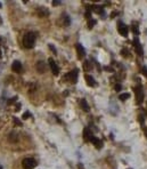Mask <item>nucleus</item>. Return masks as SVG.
Instances as JSON below:
<instances>
[{
	"instance_id": "f257e3e1",
	"label": "nucleus",
	"mask_w": 147,
	"mask_h": 169,
	"mask_svg": "<svg viewBox=\"0 0 147 169\" xmlns=\"http://www.w3.org/2000/svg\"><path fill=\"white\" fill-rule=\"evenodd\" d=\"M34 44H35V36L34 33L32 32H29L26 33L24 37H23V46L25 47V48H33L34 47Z\"/></svg>"
},
{
	"instance_id": "f03ea898",
	"label": "nucleus",
	"mask_w": 147,
	"mask_h": 169,
	"mask_svg": "<svg viewBox=\"0 0 147 169\" xmlns=\"http://www.w3.org/2000/svg\"><path fill=\"white\" fill-rule=\"evenodd\" d=\"M22 166L24 169H33L36 166V162L33 158H25L22 161Z\"/></svg>"
},
{
	"instance_id": "7ed1b4c3",
	"label": "nucleus",
	"mask_w": 147,
	"mask_h": 169,
	"mask_svg": "<svg viewBox=\"0 0 147 169\" xmlns=\"http://www.w3.org/2000/svg\"><path fill=\"white\" fill-rule=\"evenodd\" d=\"M135 91H136V101H137L138 104H141V103L144 102V90L140 84H138V86L136 87Z\"/></svg>"
},
{
	"instance_id": "20e7f679",
	"label": "nucleus",
	"mask_w": 147,
	"mask_h": 169,
	"mask_svg": "<svg viewBox=\"0 0 147 169\" xmlns=\"http://www.w3.org/2000/svg\"><path fill=\"white\" fill-rule=\"evenodd\" d=\"M117 31H119V33L123 37H128V33H129V29H128V26L123 22L117 23Z\"/></svg>"
},
{
	"instance_id": "39448f33",
	"label": "nucleus",
	"mask_w": 147,
	"mask_h": 169,
	"mask_svg": "<svg viewBox=\"0 0 147 169\" xmlns=\"http://www.w3.org/2000/svg\"><path fill=\"white\" fill-rule=\"evenodd\" d=\"M133 47H135L136 53H137V54H138L140 57H143V55H144L143 47H141V45H140V42H139L138 38H135V39H133Z\"/></svg>"
},
{
	"instance_id": "423d86ee",
	"label": "nucleus",
	"mask_w": 147,
	"mask_h": 169,
	"mask_svg": "<svg viewBox=\"0 0 147 169\" xmlns=\"http://www.w3.org/2000/svg\"><path fill=\"white\" fill-rule=\"evenodd\" d=\"M48 62H49V66H50V69H51L52 74L58 75V73H59V67H58V65L56 64V62H55V61L52 60V58H49Z\"/></svg>"
},
{
	"instance_id": "0eeeda50",
	"label": "nucleus",
	"mask_w": 147,
	"mask_h": 169,
	"mask_svg": "<svg viewBox=\"0 0 147 169\" xmlns=\"http://www.w3.org/2000/svg\"><path fill=\"white\" fill-rule=\"evenodd\" d=\"M65 79H66V80H71L72 82H77V80H78V70L75 69V70L71 71L70 73H67L66 77H65Z\"/></svg>"
},
{
	"instance_id": "6e6552de",
	"label": "nucleus",
	"mask_w": 147,
	"mask_h": 169,
	"mask_svg": "<svg viewBox=\"0 0 147 169\" xmlns=\"http://www.w3.org/2000/svg\"><path fill=\"white\" fill-rule=\"evenodd\" d=\"M75 48H77V52H78V57L79 60H82L83 57L86 56V50L80 44H77L75 45Z\"/></svg>"
},
{
	"instance_id": "1a4fd4ad",
	"label": "nucleus",
	"mask_w": 147,
	"mask_h": 169,
	"mask_svg": "<svg viewBox=\"0 0 147 169\" xmlns=\"http://www.w3.org/2000/svg\"><path fill=\"white\" fill-rule=\"evenodd\" d=\"M46 70H47V67H46V63L42 62V61H40V62H38L36 63V71H38L39 73H44L46 72Z\"/></svg>"
},
{
	"instance_id": "9d476101",
	"label": "nucleus",
	"mask_w": 147,
	"mask_h": 169,
	"mask_svg": "<svg viewBox=\"0 0 147 169\" xmlns=\"http://www.w3.org/2000/svg\"><path fill=\"white\" fill-rule=\"evenodd\" d=\"M12 69H13L14 72L20 73L21 71H22V64H21V62H18V61H14V62H13V65H12Z\"/></svg>"
},
{
	"instance_id": "9b49d317",
	"label": "nucleus",
	"mask_w": 147,
	"mask_h": 169,
	"mask_svg": "<svg viewBox=\"0 0 147 169\" xmlns=\"http://www.w3.org/2000/svg\"><path fill=\"white\" fill-rule=\"evenodd\" d=\"M90 141H91V143H93V144L96 146V149L99 150V149H102V147H103V143H102V141H100L99 138H97V137H94V136H93Z\"/></svg>"
},
{
	"instance_id": "f8f14e48",
	"label": "nucleus",
	"mask_w": 147,
	"mask_h": 169,
	"mask_svg": "<svg viewBox=\"0 0 147 169\" xmlns=\"http://www.w3.org/2000/svg\"><path fill=\"white\" fill-rule=\"evenodd\" d=\"M86 81H87V83H88V86H90V87H96V84H97L96 80L89 74L86 75Z\"/></svg>"
},
{
	"instance_id": "ddd939ff",
	"label": "nucleus",
	"mask_w": 147,
	"mask_h": 169,
	"mask_svg": "<svg viewBox=\"0 0 147 169\" xmlns=\"http://www.w3.org/2000/svg\"><path fill=\"white\" fill-rule=\"evenodd\" d=\"M80 105H81V107H82V109L86 111V112H89V105H88V103H87L86 99H81V101H80Z\"/></svg>"
},
{
	"instance_id": "4468645a",
	"label": "nucleus",
	"mask_w": 147,
	"mask_h": 169,
	"mask_svg": "<svg viewBox=\"0 0 147 169\" xmlns=\"http://www.w3.org/2000/svg\"><path fill=\"white\" fill-rule=\"evenodd\" d=\"M83 135H85V139H86V141H90L91 137H93V135L89 133V129L88 128L85 129V131H83Z\"/></svg>"
},
{
	"instance_id": "2eb2a0df",
	"label": "nucleus",
	"mask_w": 147,
	"mask_h": 169,
	"mask_svg": "<svg viewBox=\"0 0 147 169\" xmlns=\"http://www.w3.org/2000/svg\"><path fill=\"white\" fill-rule=\"evenodd\" d=\"M130 97V94L129 93H124V94H121L119 96V98L121 99V101H125V99H128Z\"/></svg>"
},
{
	"instance_id": "dca6fc26",
	"label": "nucleus",
	"mask_w": 147,
	"mask_h": 169,
	"mask_svg": "<svg viewBox=\"0 0 147 169\" xmlns=\"http://www.w3.org/2000/svg\"><path fill=\"white\" fill-rule=\"evenodd\" d=\"M91 65H90V62L89 61H86L85 62V64H83V69H85L86 71H89V70H91Z\"/></svg>"
},
{
	"instance_id": "f3484780",
	"label": "nucleus",
	"mask_w": 147,
	"mask_h": 169,
	"mask_svg": "<svg viewBox=\"0 0 147 169\" xmlns=\"http://www.w3.org/2000/svg\"><path fill=\"white\" fill-rule=\"evenodd\" d=\"M131 28H132V32L135 33V34H139V30H138V25L136 24V23H132V26H131Z\"/></svg>"
},
{
	"instance_id": "a211bd4d",
	"label": "nucleus",
	"mask_w": 147,
	"mask_h": 169,
	"mask_svg": "<svg viewBox=\"0 0 147 169\" xmlns=\"http://www.w3.org/2000/svg\"><path fill=\"white\" fill-rule=\"evenodd\" d=\"M95 24H96V21L94 20V18H89V21H88V26L89 28H93V26H95Z\"/></svg>"
},
{
	"instance_id": "6ab92c4d",
	"label": "nucleus",
	"mask_w": 147,
	"mask_h": 169,
	"mask_svg": "<svg viewBox=\"0 0 147 169\" xmlns=\"http://www.w3.org/2000/svg\"><path fill=\"white\" fill-rule=\"evenodd\" d=\"M121 54H122V56H124V57L130 56V53H129V50H128V49H125V48H123V49H122Z\"/></svg>"
},
{
	"instance_id": "aec40b11",
	"label": "nucleus",
	"mask_w": 147,
	"mask_h": 169,
	"mask_svg": "<svg viewBox=\"0 0 147 169\" xmlns=\"http://www.w3.org/2000/svg\"><path fill=\"white\" fill-rule=\"evenodd\" d=\"M52 5H54V6H58V5H61V0H54V1H52Z\"/></svg>"
},
{
	"instance_id": "412c9836",
	"label": "nucleus",
	"mask_w": 147,
	"mask_h": 169,
	"mask_svg": "<svg viewBox=\"0 0 147 169\" xmlns=\"http://www.w3.org/2000/svg\"><path fill=\"white\" fill-rule=\"evenodd\" d=\"M29 117H31L30 112H25L24 114H23V119H26V118H29Z\"/></svg>"
},
{
	"instance_id": "4be33fe9",
	"label": "nucleus",
	"mask_w": 147,
	"mask_h": 169,
	"mask_svg": "<svg viewBox=\"0 0 147 169\" xmlns=\"http://www.w3.org/2000/svg\"><path fill=\"white\" fill-rule=\"evenodd\" d=\"M121 88H122L121 84H116V86H115V90H116V91H120V90H121Z\"/></svg>"
},
{
	"instance_id": "5701e85b",
	"label": "nucleus",
	"mask_w": 147,
	"mask_h": 169,
	"mask_svg": "<svg viewBox=\"0 0 147 169\" xmlns=\"http://www.w3.org/2000/svg\"><path fill=\"white\" fill-rule=\"evenodd\" d=\"M141 71H143V73H144V74H145V75L147 77V67H146V66H144L143 69H141Z\"/></svg>"
},
{
	"instance_id": "b1692460",
	"label": "nucleus",
	"mask_w": 147,
	"mask_h": 169,
	"mask_svg": "<svg viewBox=\"0 0 147 169\" xmlns=\"http://www.w3.org/2000/svg\"><path fill=\"white\" fill-rule=\"evenodd\" d=\"M49 47H50V49H51V50H52V52H54V53H55V54H56V49H55V48H54V47H52V46H51V45H50V46H49Z\"/></svg>"
},
{
	"instance_id": "393cba45",
	"label": "nucleus",
	"mask_w": 147,
	"mask_h": 169,
	"mask_svg": "<svg viewBox=\"0 0 147 169\" xmlns=\"http://www.w3.org/2000/svg\"><path fill=\"white\" fill-rule=\"evenodd\" d=\"M105 70H107V71H113V69H112V67H105Z\"/></svg>"
},
{
	"instance_id": "a878e982",
	"label": "nucleus",
	"mask_w": 147,
	"mask_h": 169,
	"mask_svg": "<svg viewBox=\"0 0 147 169\" xmlns=\"http://www.w3.org/2000/svg\"><path fill=\"white\" fill-rule=\"evenodd\" d=\"M1 55H2V54H1V49H0V57H1Z\"/></svg>"
},
{
	"instance_id": "bb28decb",
	"label": "nucleus",
	"mask_w": 147,
	"mask_h": 169,
	"mask_svg": "<svg viewBox=\"0 0 147 169\" xmlns=\"http://www.w3.org/2000/svg\"><path fill=\"white\" fill-rule=\"evenodd\" d=\"M1 23H2V21H1V17H0V24H1Z\"/></svg>"
},
{
	"instance_id": "cd10ccee",
	"label": "nucleus",
	"mask_w": 147,
	"mask_h": 169,
	"mask_svg": "<svg viewBox=\"0 0 147 169\" xmlns=\"http://www.w3.org/2000/svg\"><path fill=\"white\" fill-rule=\"evenodd\" d=\"M0 169H2V167H1V166H0Z\"/></svg>"
},
{
	"instance_id": "c85d7f7f",
	"label": "nucleus",
	"mask_w": 147,
	"mask_h": 169,
	"mask_svg": "<svg viewBox=\"0 0 147 169\" xmlns=\"http://www.w3.org/2000/svg\"><path fill=\"white\" fill-rule=\"evenodd\" d=\"M0 8H1V4H0Z\"/></svg>"
}]
</instances>
